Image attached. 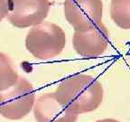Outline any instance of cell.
I'll return each instance as SVG.
<instances>
[{
	"label": "cell",
	"mask_w": 130,
	"mask_h": 122,
	"mask_svg": "<svg viewBox=\"0 0 130 122\" xmlns=\"http://www.w3.org/2000/svg\"><path fill=\"white\" fill-rule=\"evenodd\" d=\"M56 99L74 113H89L97 110L103 101L101 82L87 74H75L60 82L54 92Z\"/></svg>",
	"instance_id": "obj_1"
},
{
	"label": "cell",
	"mask_w": 130,
	"mask_h": 122,
	"mask_svg": "<svg viewBox=\"0 0 130 122\" xmlns=\"http://www.w3.org/2000/svg\"><path fill=\"white\" fill-rule=\"evenodd\" d=\"M65 44L64 31L59 25L49 22L32 26L25 38L27 51L39 60H49L59 55Z\"/></svg>",
	"instance_id": "obj_2"
},
{
	"label": "cell",
	"mask_w": 130,
	"mask_h": 122,
	"mask_svg": "<svg viewBox=\"0 0 130 122\" xmlns=\"http://www.w3.org/2000/svg\"><path fill=\"white\" fill-rule=\"evenodd\" d=\"M35 103L34 86L21 76L14 86L0 92V114L7 119H22L30 113Z\"/></svg>",
	"instance_id": "obj_3"
},
{
	"label": "cell",
	"mask_w": 130,
	"mask_h": 122,
	"mask_svg": "<svg viewBox=\"0 0 130 122\" xmlns=\"http://www.w3.org/2000/svg\"><path fill=\"white\" fill-rule=\"evenodd\" d=\"M63 11L75 32H85L102 23L103 3L101 0H65Z\"/></svg>",
	"instance_id": "obj_4"
},
{
	"label": "cell",
	"mask_w": 130,
	"mask_h": 122,
	"mask_svg": "<svg viewBox=\"0 0 130 122\" xmlns=\"http://www.w3.org/2000/svg\"><path fill=\"white\" fill-rule=\"evenodd\" d=\"M49 0H9V22L17 28L43 23L50 11Z\"/></svg>",
	"instance_id": "obj_5"
},
{
	"label": "cell",
	"mask_w": 130,
	"mask_h": 122,
	"mask_svg": "<svg viewBox=\"0 0 130 122\" xmlns=\"http://www.w3.org/2000/svg\"><path fill=\"white\" fill-rule=\"evenodd\" d=\"M110 43L109 33L103 24L85 32H74L73 48L85 58H98L108 50Z\"/></svg>",
	"instance_id": "obj_6"
},
{
	"label": "cell",
	"mask_w": 130,
	"mask_h": 122,
	"mask_svg": "<svg viewBox=\"0 0 130 122\" xmlns=\"http://www.w3.org/2000/svg\"><path fill=\"white\" fill-rule=\"evenodd\" d=\"M34 115L36 122H76L79 117L57 100L54 92L39 96L34 107Z\"/></svg>",
	"instance_id": "obj_7"
},
{
	"label": "cell",
	"mask_w": 130,
	"mask_h": 122,
	"mask_svg": "<svg viewBox=\"0 0 130 122\" xmlns=\"http://www.w3.org/2000/svg\"><path fill=\"white\" fill-rule=\"evenodd\" d=\"M18 78L19 75L10 57L4 53H0V92L14 86Z\"/></svg>",
	"instance_id": "obj_8"
},
{
	"label": "cell",
	"mask_w": 130,
	"mask_h": 122,
	"mask_svg": "<svg viewBox=\"0 0 130 122\" xmlns=\"http://www.w3.org/2000/svg\"><path fill=\"white\" fill-rule=\"evenodd\" d=\"M110 16L122 29H130V0H111Z\"/></svg>",
	"instance_id": "obj_9"
},
{
	"label": "cell",
	"mask_w": 130,
	"mask_h": 122,
	"mask_svg": "<svg viewBox=\"0 0 130 122\" xmlns=\"http://www.w3.org/2000/svg\"><path fill=\"white\" fill-rule=\"evenodd\" d=\"M9 14V0H0V22Z\"/></svg>",
	"instance_id": "obj_10"
},
{
	"label": "cell",
	"mask_w": 130,
	"mask_h": 122,
	"mask_svg": "<svg viewBox=\"0 0 130 122\" xmlns=\"http://www.w3.org/2000/svg\"><path fill=\"white\" fill-rule=\"evenodd\" d=\"M95 122H120V121L115 119V118H102V119H99Z\"/></svg>",
	"instance_id": "obj_11"
}]
</instances>
